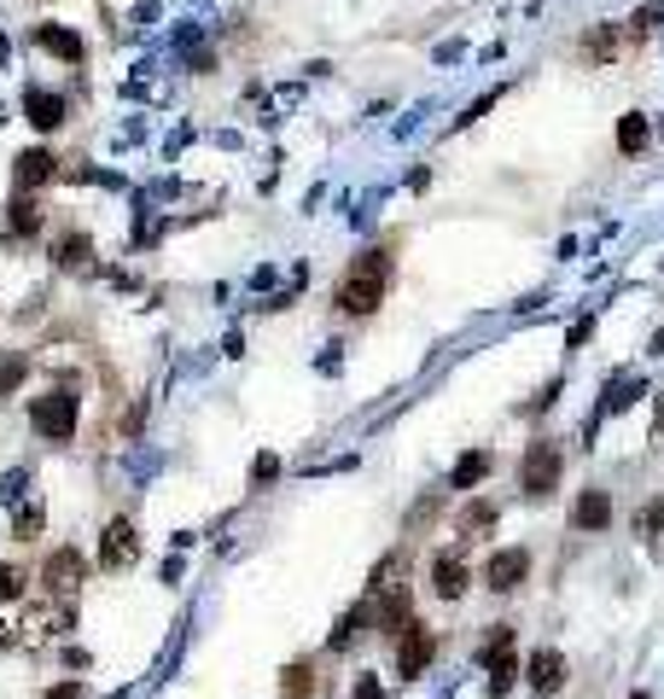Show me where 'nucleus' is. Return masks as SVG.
I'll list each match as a JSON object with an SVG mask.
<instances>
[{"mask_svg":"<svg viewBox=\"0 0 664 699\" xmlns=\"http://www.w3.org/2000/svg\"><path fill=\"white\" fill-rule=\"evenodd\" d=\"M484 670H490V693L501 699L513 682H519V659H513V629H496L484 641Z\"/></svg>","mask_w":664,"mask_h":699,"instance_id":"9","label":"nucleus"},{"mask_svg":"<svg viewBox=\"0 0 664 699\" xmlns=\"http://www.w3.org/2000/svg\"><path fill=\"white\" fill-rule=\"evenodd\" d=\"M88 251H94V239H88V234H71V239L53 245V263H59V268H82Z\"/></svg>","mask_w":664,"mask_h":699,"instance_id":"22","label":"nucleus"},{"mask_svg":"<svg viewBox=\"0 0 664 699\" xmlns=\"http://www.w3.org/2000/svg\"><path fill=\"white\" fill-rule=\"evenodd\" d=\"M635 41H641V24H601V30L583 35V53L594 64H617V59L635 53Z\"/></svg>","mask_w":664,"mask_h":699,"instance_id":"8","label":"nucleus"},{"mask_svg":"<svg viewBox=\"0 0 664 699\" xmlns=\"http://www.w3.org/2000/svg\"><path fill=\"white\" fill-rule=\"evenodd\" d=\"M48 699H82V682H59Z\"/></svg>","mask_w":664,"mask_h":699,"instance_id":"29","label":"nucleus"},{"mask_svg":"<svg viewBox=\"0 0 664 699\" xmlns=\"http://www.w3.org/2000/svg\"><path fill=\"white\" fill-rule=\"evenodd\" d=\"M24 117L48 134V129H64V117H71V100L64 94H48V88H30L24 94Z\"/></svg>","mask_w":664,"mask_h":699,"instance_id":"13","label":"nucleus"},{"mask_svg":"<svg viewBox=\"0 0 664 699\" xmlns=\"http://www.w3.org/2000/svg\"><path fill=\"white\" fill-rule=\"evenodd\" d=\"M35 228H41V198H35V193H18V198H12V210H7V234L30 239Z\"/></svg>","mask_w":664,"mask_h":699,"instance_id":"18","label":"nucleus"},{"mask_svg":"<svg viewBox=\"0 0 664 699\" xmlns=\"http://www.w3.org/2000/svg\"><path fill=\"white\" fill-rule=\"evenodd\" d=\"M82 577H88V559L76 548H53L41 559V589H48V600H76Z\"/></svg>","mask_w":664,"mask_h":699,"instance_id":"4","label":"nucleus"},{"mask_svg":"<svg viewBox=\"0 0 664 699\" xmlns=\"http://www.w3.org/2000/svg\"><path fill=\"white\" fill-rule=\"evenodd\" d=\"M280 688H286V699H315V693H320V676H315L309 659H297V665H286Z\"/></svg>","mask_w":664,"mask_h":699,"instance_id":"19","label":"nucleus"},{"mask_svg":"<svg viewBox=\"0 0 664 699\" xmlns=\"http://www.w3.org/2000/svg\"><path fill=\"white\" fill-rule=\"evenodd\" d=\"M490 525H496V507H490V502H472L467 518H461V536L472 543V536H478V531H490Z\"/></svg>","mask_w":664,"mask_h":699,"instance_id":"24","label":"nucleus"},{"mask_svg":"<svg viewBox=\"0 0 664 699\" xmlns=\"http://www.w3.org/2000/svg\"><path fill=\"white\" fill-rule=\"evenodd\" d=\"M71 600H41L18 613V647H53L59 636H71Z\"/></svg>","mask_w":664,"mask_h":699,"instance_id":"3","label":"nucleus"},{"mask_svg":"<svg viewBox=\"0 0 664 699\" xmlns=\"http://www.w3.org/2000/svg\"><path fill=\"white\" fill-rule=\"evenodd\" d=\"M391 291V251H361L345 275H338V309L345 315H374Z\"/></svg>","mask_w":664,"mask_h":699,"instance_id":"1","label":"nucleus"},{"mask_svg":"<svg viewBox=\"0 0 664 699\" xmlns=\"http://www.w3.org/2000/svg\"><path fill=\"white\" fill-rule=\"evenodd\" d=\"M496 472V455L490 449H472V455H461L454 461V472H449V490H472V484H484Z\"/></svg>","mask_w":664,"mask_h":699,"instance_id":"17","label":"nucleus"},{"mask_svg":"<svg viewBox=\"0 0 664 699\" xmlns=\"http://www.w3.org/2000/svg\"><path fill=\"white\" fill-rule=\"evenodd\" d=\"M30 490V479H24V472H7V479H0V502H7V507H18V495H24Z\"/></svg>","mask_w":664,"mask_h":699,"instance_id":"26","label":"nucleus"},{"mask_svg":"<svg viewBox=\"0 0 664 699\" xmlns=\"http://www.w3.org/2000/svg\"><path fill=\"white\" fill-rule=\"evenodd\" d=\"M350 699H385L379 676H368V670H361V676H356V688H350Z\"/></svg>","mask_w":664,"mask_h":699,"instance_id":"27","label":"nucleus"},{"mask_svg":"<svg viewBox=\"0 0 664 699\" xmlns=\"http://www.w3.org/2000/svg\"><path fill=\"white\" fill-rule=\"evenodd\" d=\"M12 641H18V636H12V629H7V624H0V652H7Z\"/></svg>","mask_w":664,"mask_h":699,"instance_id":"30","label":"nucleus"},{"mask_svg":"<svg viewBox=\"0 0 664 699\" xmlns=\"http://www.w3.org/2000/svg\"><path fill=\"white\" fill-rule=\"evenodd\" d=\"M647 117H641V111H630V117H617V152H624V157H635L641 146H647Z\"/></svg>","mask_w":664,"mask_h":699,"instance_id":"21","label":"nucleus"},{"mask_svg":"<svg viewBox=\"0 0 664 699\" xmlns=\"http://www.w3.org/2000/svg\"><path fill=\"white\" fill-rule=\"evenodd\" d=\"M554 484H560V443L537 438L531 449H524V461H519V490L524 495H548Z\"/></svg>","mask_w":664,"mask_h":699,"instance_id":"5","label":"nucleus"},{"mask_svg":"<svg viewBox=\"0 0 664 699\" xmlns=\"http://www.w3.org/2000/svg\"><path fill=\"white\" fill-rule=\"evenodd\" d=\"M524 676H531L537 693H560V688H565V652L537 647V652H531V670H524Z\"/></svg>","mask_w":664,"mask_h":699,"instance_id":"14","label":"nucleus"},{"mask_svg":"<svg viewBox=\"0 0 664 699\" xmlns=\"http://www.w3.org/2000/svg\"><path fill=\"white\" fill-rule=\"evenodd\" d=\"M76 409H82V397L71 386H53L48 397L30 402V432L48 438V443H71L76 438Z\"/></svg>","mask_w":664,"mask_h":699,"instance_id":"2","label":"nucleus"},{"mask_svg":"<svg viewBox=\"0 0 664 699\" xmlns=\"http://www.w3.org/2000/svg\"><path fill=\"white\" fill-rule=\"evenodd\" d=\"M18 595H24V572L0 559V600H18Z\"/></svg>","mask_w":664,"mask_h":699,"instance_id":"25","label":"nucleus"},{"mask_svg":"<svg viewBox=\"0 0 664 699\" xmlns=\"http://www.w3.org/2000/svg\"><path fill=\"white\" fill-rule=\"evenodd\" d=\"M12 182H18V193H35V187L59 182V157H53L48 146H30V152H18V164H12Z\"/></svg>","mask_w":664,"mask_h":699,"instance_id":"11","label":"nucleus"},{"mask_svg":"<svg viewBox=\"0 0 664 699\" xmlns=\"http://www.w3.org/2000/svg\"><path fill=\"white\" fill-rule=\"evenodd\" d=\"M134 559H141V531H134V518H105V531H100V566L105 572H129Z\"/></svg>","mask_w":664,"mask_h":699,"instance_id":"6","label":"nucleus"},{"mask_svg":"<svg viewBox=\"0 0 664 699\" xmlns=\"http://www.w3.org/2000/svg\"><path fill=\"white\" fill-rule=\"evenodd\" d=\"M431 659H438V636H431L426 624L408 618V629L397 636V676H402V682H415V676H426Z\"/></svg>","mask_w":664,"mask_h":699,"instance_id":"7","label":"nucleus"},{"mask_svg":"<svg viewBox=\"0 0 664 699\" xmlns=\"http://www.w3.org/2000/svg\"><path fill=\"white\" fill-rule=\"evenodd\" d=\"M12 536H18V543H35V536H41V502H24V513L12 518Z\"/></svg>","mask_w":664,"mask_h":699,"instance_id":"23","label":"nucleus"},{"mask_svg":"<svg viewBox=\"0 0 664 699\" xmlns=\"http://www.w3.org/2000/svg\"><path fill=\"white\" fill-rule=\"evenodd\" d=\"M274 472H280V461H274V455H263V461H257V484H268Z\"/></svg>","mask_w":664,"mask_h":699,"instance_id":"28","label":"nucleus"},{"mask_svg":"<svg viewBox=\"0 0 664 699\" xmlns=\"http://www.w3.org/2000/svg\"><path fill=\"white\" fill-rule=\"evenodd\" d=\"M35 48L41 53H53V59H64V64H82V35L76 30H64V24H35Z\"/></svg>","mask_w":664,"mask_h":699,"instance_id":"16","label":"nucleus"},{"mask_svg":"<svg viewBox=\"0 0 664 699\" xmlns=\"http://www.w3.org/2000/svg\"><path fill=\"white\" fill-rule=\"evenodd\" d=\"M630 699H653V693H630Z\"/></svg>","mask_w":664,"mask_h":699,"instance_id":"31","label":"nucleus"},{"mask_svg":"<svg viewBox=\"0 0 664 699\" xmlns=\"http://www.w3.org/2000/svg\"><path fill=\"white\" fill-rule=\"evenodd\" d=\"M524 577H531V554H524V548H501V554H490L484 583H490L496 595H513V589H524Z\"/></svg>","mask_w":664,"mask_h":699,"instance_id":"10","label":"nucleus"},{"mask_svg":"<svg viewBox=\"0 0 664 699\" xmlns=\"http://www.w3.org/2000/svg\"><path fill=\"white\" fill-rule=\"evenodd\" d=\"M24 373H30V356L24 350H0V402L24 386Z\"/></svg>","mask_w":664,"mask_h":699,"instance_id":"20","label":"nucleus"},{"mask_svg":"<svg viewBox=\"0 0 664 699\" xmlns=\"http://www.w3.org/2000/svg\"><path fill=\"white\" fill-rule=\"evenodd\" d=\"M467 559L461 554H454V548H443L438 559H431V595H438V600H461L467 595Z\"/></svg>","mask_w":664,"mask_h":699,"instance_id":"12","label":"nucleus"},{"mask_svg":"<svg viewBox=\"0 0 664 699\" xmlns=\"http://www.w3.org/2000/svg\"><path fill=\"white\" fill-rule=\"evenodd\" d=\"M571 525L578 531H606L612 525V495L606 490H583L578 502H571Z\"/></svg>","mask_w":664,"mask_h":699,"instance_id":"15","label":"nucleus"}]
</instances>
